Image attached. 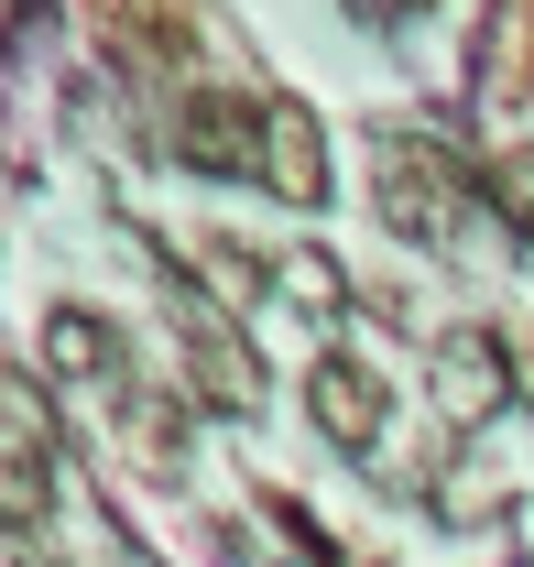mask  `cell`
Returning <instances> with one entry per match:
<instances>
[{
	"label": "cell",
	"instance_id": "obj_2",
	"mask_svg": "<svg viewBox=\"0 0 534 567\" xmlns=\"http://www.w3.org/2000/svg\"><path fill=\"white\" fill-rule=\"evenodd\" d=\"M371 186H382V229L403 240H448L459 229V164L437 153V142H382V164H371Z\"/></svg>",
	"mask_w": 534,
	"mask_h": 567
},
{
	"label": "cell",
	"instance_id": "obj_8",
	"mask_svg": "<svg viewBox=\"0 0 534 567\" xmlns=\"http://www.w3.org/2000/svg\"><path fill=\"white\" fill-rule=\"evenodd\" d=\"M448 371H459V404H502V393H513V382H502V339H459Z\"/></svg>",
	"mask_w": 534,
	"mask_h": 567
},
{
	"label": "cell",
	"instance_id": "obj_3",
	"mask_svg": "<svg viewBox=\"0 0 534 567\" xmlns=\"http://www.w3.org/2000/svg\"><path fill=\"white\" fill-rule=\"evenodd\" d=\"M306 415H317L328 447L360 458V447H382V425H393V382H382L360 350H328L317 371H306Z\"/></svg>",
	"mask_w": 534,
	"mask_h": 567
},
{
	"label": "cell",
	"instance_id": "obj_1",
	"mask_svg": "<svg viewBox=\"0 0 534 567\" xmlns=\"http://www.w3.org/2000/svg\"><path fill=\"white\" fill-rule=\"evenodd\" d=\"M273 110H284V99H240V87H197V99H186V110H175V153H186V164H197V175H251V186H263L273 175Z\"/></svg>",
	"mask_w": 534,
	"mask_h": 567
},
{
	"label": "cell",
	"instance_id": "obj_6",
	"mask_svg": "<svg viewBox=\"0 0 534 567\" xmlns=\"http://www.w3.org/2000/svg\"><path fill=\"white\" fill-rule=\"evenodd\" d=\"M263 186H273V197H295V208L328 197V142H317V121H306L295 99L273 110V175H263Z\"/></svg>",
	"mask_w": 534,
	"mask_h": 567
},
{
	"label": "cell",
	"instance_id": "obj_7",
	"mask_svg": "<svg viewBox=\"0 0 534 567\" xmlns=\"http://www.w3.org/2000/svg\"><path fill=\"white\" fill-rule=\"evenodd\" d=\"M44 513H55V458H44L33 436H0V524L33 535Z\"/></svg>",
	"mask_w": 534,
	"mask_h": 567
},
{
	"label": "cell",
	"instance_id": "obj_4",
	"mask_svg": "<svg viewBox=\"0 0 534 567\" xmlns=\"http://www.w3.org/2000/svg\"><path fill=\"white\" fill-rule=\"evenodd\" d=\"M175 328H186V360H197V393L218 404V415H251V393H263V382H251V350L207 317L186 284H175Z\"/></svg>",
	"mask_w": 534,
	"mask_h": 567
},
{
	"label": "cell",
	"instance_id": "obj_9",
	"mask_svg": "<svg viewBox=\"0 0 534 567\" xmlns=\"http://www.w3.org/2000/svg\"><path fill=\"white\" fill-rule=\"evenodd\" d=\"M491 186H502V218L534 240V153H502V164H491Z\"/></svg>",
	"mask_w": 534,
	"mask_h": 567
},
{
	"label": "cell",
	"instance_id": "obj_5",
	"mask_svg": "<svg viewBox=\"0 0 534 567\" xmlns=\"http://www.w3.org/2000/svg\"><path fill=\"white\" fill-rule=\"evenodd\" d=\"M44 371H66V382H121V328L88 317V306H55V317H44Z\"/></svg>",
	"mask_w": 534,
	"mask_h": 567
}]
</instances>
